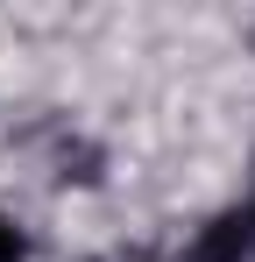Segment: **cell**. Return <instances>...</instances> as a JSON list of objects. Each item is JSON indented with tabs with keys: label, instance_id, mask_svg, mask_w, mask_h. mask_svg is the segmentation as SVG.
Listing matches in <instances>:
<instances>
[{
	"label": "cell",
	"instance_id": "7a4b0ae2",
	"mask_svg": "<svg viewBox=\"0 0 255 262\" xmlns=\"http://www.w3.org/2000/svg\"><path fill=\"white\" fill-rule=\"evenodd\" d=\"M0 262H29V234H22V220L0 213Z\"/></svg>",
	"mask_w": 255,
	"mask_h": 262
},
{
	"label": "cell",
	"instance_id": "3957f363",
	"mask_svg": "<svg viewBox=\"0 0 255 262\" xmlns=\"http://www.w3.org/2000/svg\"><path fill=\"white\" fill-rule=\"evenodd\" d=\"M241 220H248V234H255V177H248V206H241Z\"/></svg>",
	"mask_w": 255,
	"mask_h": 262
},
{
	"label": "cell",
	"instance_id": "6da1fadb",
	"mask_svg": "<svg viewBox=\"0 0 255 262\" xmlns=\"http://www.w3.org/2000/svg\"><path fill=\"white\" fill-rule=\"evenodd\" d=\"M248 255H255V234H248V220H241V206L220 213L206 234L192 241V262H248Z\"/></svg>",
	"mask_w": 255,
	"mask_h": 262
}]
</instances>
